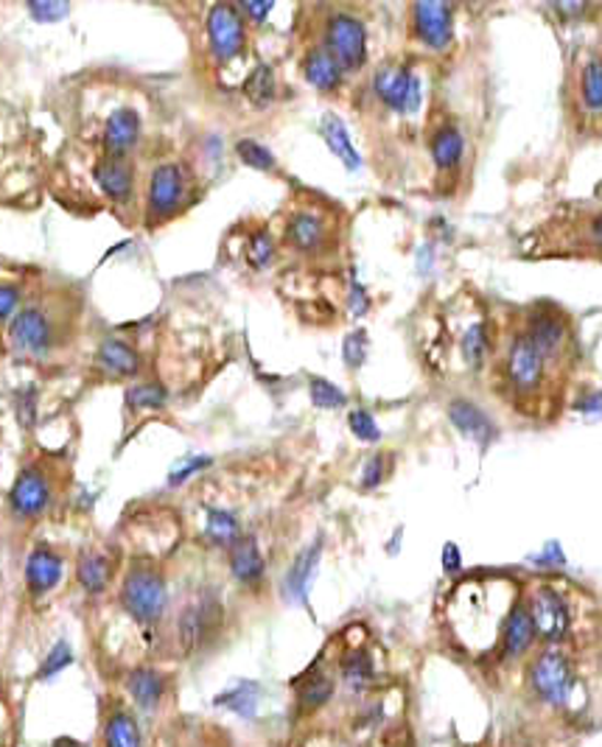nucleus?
<instances>
[{
  "label": "nucleus",
  "instance_id": "obj_1",
  "mask_svg": "<svg viewBox=\"0 0 602 747\" xmlns=\"http://www.w3.org/2000/svg\"><path fill=\"white\" fill-rule=\"evenodd\" d=\"M121 608L144 627L160 622L169 608V586L163 574L151 566L129 568L121 586Z\"/></svg>",
  "mask_w": 602,
  "mask_h": 747
},
{
  "label": "nucleus",
  "instance_id": "obj_2",
  "mask_svg": "<svg viewBox=\"0 0 602 747\" xmlns=\"http://www.w3.org/2000/svg\"><path fill=\"white\" fill-rule=\"evenodd\" d=\"M222 619L225 613H222V602L216 593L200 591L191 597L177 616V642H180L182 653H202L219 635Z\"/></svg>",
  "mask_w": 602,
  "mask_h": 747
},
{
  "label": "nucleus",
  "instance_id": "obj_3",
  "mask_svg": "<svg viewBox=\"0 0 602 747\" xmlns=\"http://www.w3.org/2000/svg\"><path fill=\"white\" fill-rule=\"evenodd\" d=\"M373 95L389 113L414 115L423 101L421 76L409 65H387L373 76Z\"/></svg>",
  "mask_w": 602,
  "mask_h": 747
},
{
  "label": "nucleus",
  "instance_id": "obj_4",
  "mask_svg": "<svg viewBox=\"0 0 602 747\" xmlns=\"http://www.w3.org/2000/svg\"><path fill=\"white\" fill-rule=\"evenodd\" d=\"M326 48L345 73L362 70L367 63V32L362 20L345 12L331 14L326 23Z\"/></svg>",
  "mask_w": 602,
  "mask_h": 747
},
{
  "label": "nucleus",
  "instance_id": "obj_5",
  "mask_svg": "<svg viewBox=\"0 0 602 747\" xmlns=\"http://www.w3.org/2000/svg\"><path fill=\"white\" fill-rule=\"evenodd\" d=\"M546 367H549L546 355L524 333L510 342L508 355H504V378L513 393L524 395V398L538 393L546 381Z\"/></svg>",
  "mask_w": 602,
  "mask_h": 747
},
{
  "label": "nucleus",
  "instance_id": "obj_6",
  "mask_svg": "<svg viewBox=\"0 0 602 747\" xmlns=\"http://www.w3.org/2000/svg\"><path fill=\"white\" fill-rule=\"evenodd\" d=\"M530 678H533V689L538 691L541 700L549 705H566L578 689L575 669L560 649H546L544 655H538Z\"/></svg>",
  "mask_w": 602,
  "mask_h": 747
},
{
  "label": "nucleus",
  "instance_id": "obj_7",
  "mask_svg": "<svg viewBox=\"0 0 602 747\" xmlns=\"http://www.w3.org/2000/svg\"><path fill=\"white\" fill-rule=\"evenodd\" d=\"M245 23L247 20L241 18L239 7H232V3H216L207 12V43H211V50L219 63H230L245 50Z\"/></svg>",
  "mask_w": 602,
  "mask_h": 747
},
{
  "label": "nucleus",
  "instance_id": "obj_8",
  "mask_svg": "<svg viewBox=\"0 0 602 747\" xmlns=\"http://www.w3.org/2000/svg\"><path fill=\"white\" fill-rule=\"evenodd\" d=\"M185 191H189V174L182 166L177 162L157 166L149 177V200H146L149 218L160 222V218L174 216L185 202Z\"/></svg>",
  "mask_w": 602,
  "mask_h": 747
},
{
  "label": "nucleus",
  "instance_id": "obj_9",
  "mask_svg": "<svg viewBox=\"0 0 602 747\" xmlns=\"http://www.w3.org/2000/svg\"><path fill=\"white\" fill-rule=\"evenodd\" d=\"M527 611L538 638H544V642H560V638H566L571 624L569 604H566V599L555 588H538L533 593V599H530Z\"/></svg>",
  "mask_w": 602,
  "mask_h": 747
},
{
  "label": "nucleus",
  "instance_id": "obj_10",
  "mask_svg": "<svg viewBox=\"0 0 602 747\" xmlns=\"http://www.w3.org/2000/svg\"><path fill=\"white\" fill-rule=\"evenodd\" d=\"M412 32L429 50H446L454 39V7L448 3H414Z\"/></svg>",
  "mask_w": 602,
  "mask_h": 747
},
{
  "label": "nucleus",
  "instance_id": "obj_11",
  "mask_svg": "<svg viewBox=\"0 0 602 747\" xmlns=\"http://www.w3.org/2000/svg\"><path fill=\"white\" fill-rule=\"evenodd\" d=\"M50 482L43 471L37 467H25L23 474L18 476V482L12 485L9 493V505H12L14 516L20 518H37L48 510L50 505Z\"/></svg>",
  "mask_w": 602,
  "mask_h": 747
},
{
  "label": "nucleus",
  "instance_id": "obj_12",
  "mask_svg": "<svg viewBox=\"0 0 602 747\" xmlns=\"http://www.w3.org/2000/svg\"><path fill=\"white\" fill-rule=\"evenodd\" d=\"M9 337L20 353L43 355L48 353L54 333H50V319L45 317L39 308H23L14 314L12 325H9Z\"/></svg>",
  "mask_w": 602,
  "mask_h": 747
},
{
  "label": "nucleus",
  "instance_id": "obj_13",
  "mask_svg": "<svg viewBox=\"0 0 602 747\" xmlns=\"http://www.w3.org/2000/svg\"><path fill=\"white\" fill-rule=\"evenodd\" d=\"M524 337L546 355V362H555L558 355H564L566 344H569V328H566V322L558 314L535 312L527 317Z\"/></svg>",
  "mask_w": 602,
  "mask_h": 747
},
{
  "label": "nucleus",
  "instance_id": "obj_14",
  "mask_svg": "<svg viewBox=\"0 0 602 747\" xmlns=\"http://www.w3.org/2000/svg\"><path fill=\"white\" fill-rule=\"evenodd\" d=\"M286 241L297 252H320L328 244V218L314 207H303L286 225Z\"/></svg>",
  "mask_w": 602,
  "mask_h": 747
},
{
  "label": "nucleus",
  "instance_id": "obj_15",
  "mask_svg": "<svg viewBox=\"0 0 602 747\" xmlns=\"http://www.w3.org/2000/svg\"><path fill=\"white\" fill-rule=\"evenodd\" d=\"M65 577V561L54 552V548H34L29 561H25V586L34 597L54 591Z\"/></svg>",
  "mask_w": 602,
  "mask_h": 747
},
{
  "label": "nucleus",
  "instance_id": "obj_16",
  "mask_svg": "<svg viewBox=\"0 0 602 747\" xmlns=\"http://www.w3.org/2000/svg\"><path fill=\"white\" fill-rule=\"evenodd\" d=\"M93 177H95V185L101 188V193H104L107 200L126 202L129 196H133L135 171L126 157H113V155L101 157V160L95 162Z\"/></svg>",
  "mask_w": 602,
  "mask_h": 747
},
{
  "label": "nucleus",
  "instance_id": "obj_17",
  "mask_svg": "<svg viewBox=\"0 0 602 747\" xmlns=\"http://www.w3.org/2000/svg\"><path fill=\"white\" fill-rule=\"evenodd\" d=\"M303 76L320 93H337L342 88V81H345V70L333 59V54L326 45H314V48L306 50V57H303Z\"/></svg>",
  "mask_w": 602,
  "mask_h": 747
},
{
  "label": "nucleus",
  "instance_id": "obj_18",
  "mask_svg": "<svg viewBox=\"0 0 602 747\" xmlns=\"http://www.w3.org/2000/svg\"><path fill=\"white\" fill-rule=\"evenodd\" d=\"M230 574L239 586L255 588L266 574L264 555L258 546L255 535H241L239 541L230 546Z\"/></svg>",
  "mask_w": 602,
  "mask_h": 747
},
{
  "label": "nucleus",
  "instance_id": "obj_19",
  "mask_svg": "<svg viewBox=\"0 0 602 747\" xmlns=\"http://www.w3.org/2000/svg\"><path fill=\"white\" fill-rule=\"evenodd\" d=\"M320 555H322V543L314 541L311 546H306L300 555L295 557L292 568L286 571V579H283V593L297 604H308V591H311V579L317 574V566H320Z\"/></svg>",
  "mask_w": 602,
  "mask_h": 747
},
{
  "label": "nucleus",
  "instance_id": "obj_20",
  "mask_svg": "<svg viewBox=\"0 0 602 747\" xmlns=\"http://www.w3.org/2000/svg\"><path fill=\"white\" fill-rule=\"evenodd\" d=\"M140 137V115L133 106H121L104 124V149L113 157H126V151L138 144Z\"/></svg>",
  "mask_w": 602,
  "mask_h": 747
},
{
  "label": "nucleus",
  "instance_id": "obj_21",
  "mask_svg": "<svg viewBox=\"0 0 602 747\" xmlns=\"http://www.w3.org/2000/svg\"><path fill=\"white\" fill-rule=\"evenodd\" d=\"M429 151H432V160L438 166L440 174H452L463 166L465 157V137L463 132L454 124H440L432 132V140H429Z\"/></svg>",
  "mask_w": 602,
  "mask_h": 747
},
{
  "label": "nucleus",
  "instance_id": "obj_22",
  "mask_svg": "<svg viewBox=\"0 0 602 747\" xmlns=\"http://www.w3.org/2000/svg\"><path fill=\"white\" fill-rule=\"evenodd\" d=\"M499 642H502L504 658H519L521 653H527L533 647L535 627L524 604H513V611L508 613V619L502 622V630H499Z\"/></svg>",
  "mask_w": 602,
  "mask_h": 747
},
{
  "label": "nucleus",
  "instance_id": "obj_23",
  "mask_svg": "<svg viewBox=\"0 0 602 747\" xmlns=\"http://www.w3.org/2000/svg\"><path fill=\"white\" fill-rule=\"evenodd\" d=\"M448 420H452L454 429H457L459 434L479 442V445H488L490 437H493V431H496L493 420H490L477 404H470V400H465V398H457L448 404Z\"/></svg>",
  "mask_w": 602,
  "mask_h": 747
},
{
  "label": "nucleus",
  "instance_id": "obj_24",
  "mask_svg": "<svg viewBox=\"0 0 602 747\" xmlns=\"http://www.w3.org/2000/svg\"><path fill=\"white\" fill-rule=\"evenodd\" d=\"M126 691L140 711H155L166 698V675L155 667H138L126 678Z\"/></svg>",
  "mask_w": 602,
  "mask_h": 747
},
{
  "label": "nucleus",
  "instance_id": "obj_25",
  "mask_svg": "<svg viewBox=\"0 0 602 747\" xmlns=\"http://www.w3.org/2000/svg\"><path fill=\"white\" fill-rule=\"evenodd\" d=\"M320 135H322V140L328 144V149L333 151V157H337V160L342 162L348 171L362 169V157H359L356 146H353L351 132H348L345 121L339 118V115H333V113L322 115Z\"/></svg>",
  "mask_w": 602,
  "mask_h": 747
},
{
  "label": "nucleus",
  "instance_id": "obj_26",
  "mask_svg": "<svg viewBox=\"0 0 602 747\" xmlns=\"http://www.w3.org/2000/svg\"><path fill=\"white\" fill-rule=\"evenodd\" d=\"M261 700H264V686L255 683V680H239V683H232L230 689H225L222 694H216V705H219V709H227L230 714L241 716V720L258 716Z\"/></svg>",
  "mask_w": 602,
  "mask_h": 747
},
{
  "label": "nucleus",
  "instance_id": "obj_27",
  "mask_svg": "<svg viewBox=\"0 0 602 747\" xmlns=\"http://www.w3.org/2000/svg\"><path fill=\"white\" fill-rule=\"evenodd\" d=\"M76 577H79V586L84 588V593L90 597H99L110 588L113 582V561H110L104 552L93 548V552H84L79 557V566H76Z\"/></svg>",
  "mask_w": 602,
  "mask_h": 747
},
{
  "label": "nucleus",
  "instance_id": "obj_28",
  "mask_svg": "<svg viewBox=\"0 0 602 747\" xmlns=\"http://www.w3.org/2000/svg\"><path fill=\"white\" fill-rule=\"evenodd\" d=\"M95 359H99L101 367L113 375H138L140 373V353L133 348V344H126L124 339H115V337L104 339V342L99 344Z\"/></svg>",
  "mask_w": 602,
  "mask_h": 747
},
{
  "label": "nucleus",
  "instance_id": "obj_29",
  "mask_svg": "<svg viewBox=\"0 0 602 747\" xmlns=\"http://www.w3.org/2000/svg\"><path fill=\"white\" fill-rule=\"evenodd\" d=\"M205 535L214 546L230 548L245 532H241V521L236 512L225 510V507H211L205 512Z\"/></svg>",
  "mask_w": 602,
  "mask_h": 747
},
{
  "label": "nucleus",
  "instance_id": "obj_30",
  "mask_svg": "<svg viewBox=\"0 0 602 747\" xmlns=\"http://www.w3.org/2000/svg\"><path fill=\"white\" fill-rule=\"evenodd\" d=\"M333 698V680L331 675L320 672V669H311V672L303 675L297 680V705L303 711H317Z\"/></svg>",
  "mask_w": 602,
  "mask_h": 747
},
{
  "label": "nucleus",
  "instance_id": "obj_31",
  "mask_svg": "<svg viewBox=\"0 0 602 747\" xmlns=\"http://www.w3.org/2000/svg\"><path fill=\"white\" fill-rule=\"evenodd\" d=\"M104 747H144L138 723L129 711L118 709L104 723Z\"/></svg>",
  "mask_w": 602,
  "mask_h": 747
},
{
  "label": "nucleus",
  "instance_id": "obj_32",
  "mask_svg": "<svg viewBox=\"0 0 602 747\" xmlns=\"http://www.w3.org/2000/svg\"><path fill=\"white\" fill-rule=\"evenodd\" d=\"M459 350H463V359L468 367H482L490 353V328L485 319H477V322H470L465 328V333L459 337Z\"/></svg>",
  "mask_w": 602,
  "mask_h": 747
},
{
  "label": "nucleus",
  "instance_id": "obj_33",
  "mask_svg": "<svg viewBox=\"0 0 602 747\" xmlns=\"http://www.w3.org/2000/svg\"><path fill=\"white\" fill-rule=\"evenodd\" d=\"M124 400L126 409L157 411L166 409V404H169V389H166L163 384H157V381H138V384H133L126 389Z\"/></svg>",
  "mask_w": 602,
  "mask_h": 747
},
{
  "label": "nucleus",
  "instance_id": "obj_34",
  "mask_svg": "<svg viewBox=\"0 0 602 747\" xmlns=\"http://www.w3.org/2000/svg\"><path fill=\"white\" fill-rule=\"evenodd\" d=\"M342 680L348 683V689L364 691L367 686H373L376 680V667H373V658L364 649H353L342 658Z\"/></svg>",
  "mask_w": 602,
  "mask_h": 747
},
{
  "label": "nucleus",
  "instance_id": "obj_35",
  "mask_svg": "<svg viewBox=\"0 0 602 747\" xmlns=\"http://www.w3.org/2000/svg\"><path fill=\"white\" fill-rule=\"evenodd\" d=\"M247 99L252 101L255 106H270L275 101L277 93V81H275V70L270 65H258L250 76H247L245 84Z\"/></svg>",
  "mask_w": 602,
  "mask_h": 747
},
{
  "label": "nucleus",
  "instance_id": "obj_36",
  "mask_svg": "<svg viewBox=\"0 0 602 747\" xmlns=\"http://www.w3.org/2000/svg\"><path fill=\"white\" fill-rule=\"evenodd\" d=\"M580 99L589 113H602V57L589 59L583 65V76H580Z\"/></svg>",
  "mask_w": 602,
  "mask_h": 747
},
{
  "label": "nucleus",
  "instance_id": "obj_37",
  "mask_svg": "<svg viewBox=\"0 0 602 747\" xmlns=\"http://www.w3.org/2000/svg\"><path fill=\"white\" fill-rule=\"evenodd\" d=\"M214 465V456H207V454H185V456H180V460L171 465V471H169V485L171 487H180V485H185L189 479H194V476H200L202 471H207V467Z\"/></svg>",
  "mask_w": 602,
  "mask_h": 747
},
{
  "label": "nucleus",
  "instance_id": "obj_38",
  "mask_svg": "<svg viewBox=\"0 0 602 747\" xmlns=\"http://www.w3.org/2000/svg\"><path fill=\"white\" fill-rule=\"evenodd\" d=\"M236 155L241 157L245 166H250V169H255V171H275V166H277L275 155H272L264 144L252 140V137H245V140L236 144Z\"/></svg>",
  "mask_w": 602,
  "mask_h": 747
},
{
  "label": "nucleus",
  "instance_id": "obj_39",
  "mask_svg": "<svg viewBox=\"0 0 602 747\" xmlns=\"http://www.w3.org/2000/svg\"><path fill=\"white\" fill-rule=\"evenodd\" d=\"M247 261L252 269H266L275 261V238L266 230H255L247 241Z\"/></svg>",
  "mask_w": 602,
  "mask_h": 747
},
{
  "label": "nucleus",
  "instance_id": "obj_40",
  "mask_svg": "<svg viewBox=\"0 0 602 747\" xmlns=\"http://www.w3.org/2000/svg\"><path fill=\"white\" fill-rule=\"evenodd\" d=\"M308 395H311V404L320 406V409H339V406L348 404V395L326 378L308 381Z\"/></svg>",
  "mask_w": 602,
  "mask_h": 747
},
{
  "label": "nucleus",
  "instance_id": "obj_41",
  "mask_svg": "<svg viewBox=\"0 0 602 747\" xmlns=\"http://www.w3.org/2000/svg\"><path fill=\"white\" fill-rule=\"evenodd\" d=\"M73 664V647H70L68 642H57L54 647L48 649V655H45L43 667H39L37 678L39 680H50L57 678L59 672H65V669Z\"/></svg>",
  "mask_w": 602,
  "mask_h": 747
},
{
  "label": "nucleus",
  "instance_id": "obj_42",
  "mask_svg": "<svg viewBox=\"0 0 602 747\" xmlns=\"http://www.w3.org/2000/svg\"><path fill=\"white\" fill-rule=\"evenodd\" d=\"M348 423H351L353 437H359V440H362V442H378V440H382V429H378L376 418H373V415L367 409L351 411V418H348Z\"/></svg>",
  "mask_w": 602,
  "mask_h": 747
},
{
  "label": "nucleus",
  "instance_id": "obj_43",
  "mask_svg": "<svg viewBox=\"0 0 602 747\" xmlns=\"http://www.w3.org/2000/svg\"><path fill=\"white\" fill-rule=\"evenodd\" d=\"M29 14H32L37 23H57V20L68 18L70 14V7L68 3H63V0H34V3H29Z\"/></svg>",
  "mask_w": 602,
  "mask_h": 747
},
{
  "label": "nucleus",
  "instance_id": "obj_44",
  "mask_svg": "<svg viewBox=\"0 0 602 747\" xmlns=\"http://www.w3.org/2000/svg\"><path fill=\"white\" fill-rule=\"evenodd\" d=\"M342 359L351 370H359L367 359V333L364 330H353L351 337H345L342 342Z\"/></svg>",
  "mask_w": 602,
  "mask_h": 747
},
{
  "label": "nucleus",
  "instance_id": "obj_45",
  "mask_svg": "<svg viewBox=\"0 0 602 747\" xmlns=\"http://www.w3.org/2000/svg\"><path fill=\"white\" fill-rule=\"evenodd\" d=\"M384 471H387V460H384V456H371L362 474L364 490H376V487L384 482Z\"/></svg>",
  "mask_w": 602,
  "mask_h": 747
},
{
  "label": "nucleus",
  "instance_id": "obj_46",
  "mask_svg": "<svg viewBox=\"0 0 602 747\" xmlns=\"http://www.w3.org/2000/svg\"><path fill=\"white\" fill-rule=\"evenodd\" d=\"M348 306H351L353 317H364V314L371 312V297H367V292H364V286L356 281V278H351V292H348Z\"/></svg>",
  "mask_w": 602,
  "mask_h": 747
},
{
  "label": "nucleus",
  "instance_id": "obj_47",
  "mask_svg": "<svg viewBox=\"0 0 602 747\" xmlns=\"http://www.w3.org/2000/svg\"><path fill=\"white\" fill-rule=\"evenodd\" d=\"M18 303H20V288L3 283V286H0V322H3V319H9V317L14 319Z\"/></svg>",
  "mask_w": 602,
  "mask_h": 747
},
{
  "label": "nucleus",
  "instance_id": "obj_48",
  "mask_svg": "<svg viewBox=\"0 0 602 747\" xmlns=\"http://www.w3.org/2000/svg\"><path fill=\"white\" fill-rule=\"evenodd\" d=\"M18 418L25 429L34 423V418H37V395H34L32 389H25L18 398Z\"/></svg>",
  "mask_w": 602,
  "mask_h": 747
},
{
  "label": "nucleus",
  "instance_id": "obj_49",
  "mask_svg": "<svg viewBox=\"0 0 602 747\" xmlns=\"http://www.w3.org/2000/svg\"><path fill=\"white\" fill-rule=\"evenodd\" d=\"M272 9H275V3H239L241 18L252 20V23H264Z\"/></svg>",
  "mask_w": 602,
  "mask_h": 747
},
{
  "label": "nucleus",
  "instance_id": "obj_50",
  "mask_svg": "<svg viewBox=\"0 0 602 747\" xmlns=\"http://www.w3.org/2000/svg\"><path fill=\"white\" fill-rule=\"evenodd\" d=\"M459 568H463V555H459L457 543H446L443 546V571L457 574Z\"/></svg>",
  "mask_w": 602,
  "mask_h": 747
},
{
  "label": "nucleus",
  "instance_id": "obj_51",
  "mask_svg": "<svg viewBox=\"0 0 602 747\" xmlns=\"http://www.w3.org/2000/svg\"><path fill=\"white\" fill-rule=\"evenodd\" d=\"M57 747H84V745H82V742H65L63 739V742H57Z\"/></svg>",
  "mask_w": 602,
  "mask_h": 747
}]
</instances>
